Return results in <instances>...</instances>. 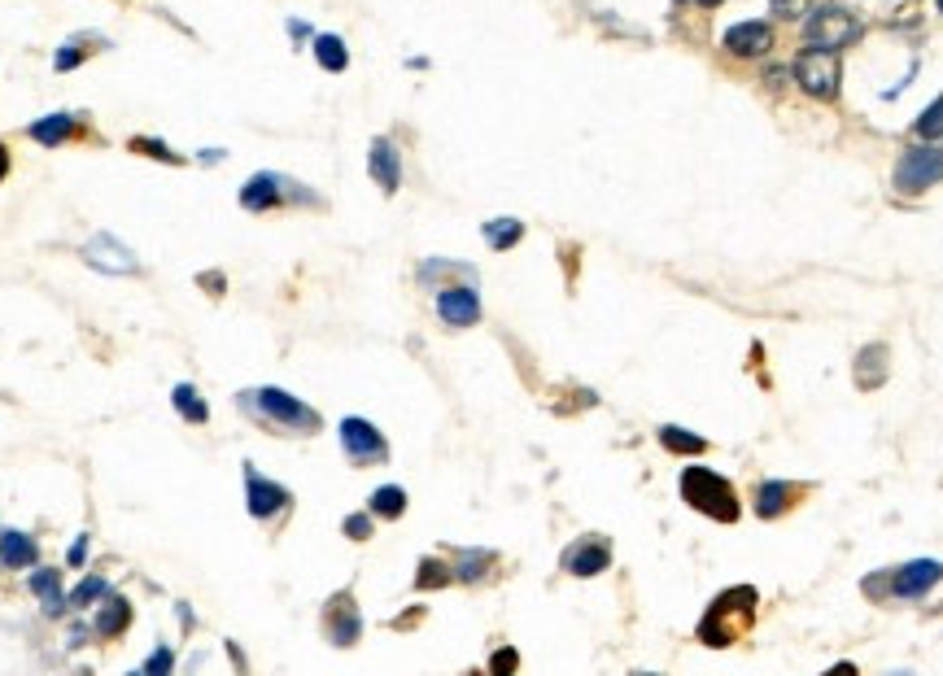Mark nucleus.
<instances>
[{
    "label": "nucleus",
    "instance_id": "obj_1",
    "mask_svg": "<svg viewBox=\"0 0 943 676\" xmlns=\"http://www.w3.org/2000/svg\"><path fill=\"white\" fill-rule=\"evenodd\" d=\"M241 410L254 424L262 428H276V432H293V437H310V432H319V410H310L302 397L284 393V389H271V384H262V389H245L241 397Z\"/></svg>",
    "mask_w": 943,
    "mask_h": 676
},
{
    "label": "nucleus",
    "instance_id": "obj_2",
    "mask_svg": "<svg viewBox=\"0 0 943 676\" xmlns=\"http://www.w3.org/2000/svg\"><path fill=\"white\" fill-rule=\"evenodd\" d=\"M751 615H756V589H751V585L725 589V594L708 607V615H703L699 642H708V646H730V642H738V637L747 633Z\"/></svg>",
    "mask_w": 943,
    "mask_h": 676
},
{
    "label": "nucleus",
    "instance_id": "obj_3",
    "mask_svg": "<svg viewBox=\"0 0 943 676\" xmlns=\"http://www.w3.org/2000/svg\"><path fill=\"white\" fill-rule=\"evenodd\" d=\"M682 498L695 506V511L721 519V524H734V519H738L734 489L725 485L716 472H708V467H686V472H682Z\"/></svg>",
    "mask_w": 943,
    "mask_h": 676
},
{
    "label": "nucleus",
    "instance_id": "obj_4",
    "mask_svg": "<svg viewBox=\"0 0 943 676\" xmlns=\"http://www.w3.org/2000/svg\"><path fill=\"white\" fill-rule=\"evenodd\" d=\"M302 201H315V197H310L297 179L276 175V171H258L254 179H245V188H241V205L249 214L276 210V205H302Z\"/></svg>",
    "mask_w": 943,
    "mask_h": 676
},
{
    "label": "nucleus",
    "instance_id": "obj_5",
    "mask_svg": "<svg viewBox=\"0 0 943 676\" xmlns=\"http://www.w3.org/2000/svg\"><path fill=\"white\" fill-rule=\"evenodd\" d=\"M795 83L804 88L808 96H817V101H830L834 92H839V53L834 48H817L808 44L804 53L795 57Z\"/></svg>",
    "mask_w": 943,
    "mask_h": 676
},
{
    "label": "nucleus",
    "instance_id": "obj_6",
    "mask_svg": "<svg viewBox=\"0 0 943 676\" xmlns=\"http://www.w3.org/2000/svg\"><path fill=\"white\" fill-rule=\"evenodd\" d=\"M856 35H861V22H856L852 9H843V5H826V9H817V14L808 18V27H804V44L834 48V53H839V48H843V44H852Z\"/></svg>",
    "mask_w": 943,
    "mask_h": 676
},
{
    "label": "nucleus",
    "instance_id": "obj_7",
    "mask_svg": "<svg viewBox=\"0 0 943 676\" xmlns=\"http://www.w3.org/2000/svg\"><path fill=\"white\" fill-rule=\"evenodd\" d=\"M943 179V149H930V144H917L900 162H895V188L917 197V192L935 188Z\"/></svg>",
    "mask_w": 943,
    "mask_h": 676
},
{
    "label": "nucleus",
    "instance_id": "obj_8",
    "mask_svg": "<svg viewBox=\"0 0 943 676\" xmlns=\"http://www.w3.org/2000/svg\"><path fill=\"white\" fill-rule=\"evenodd\" d=\"M341 450L354 467H376L389 458V441L367 419H341Z\"/></svg>",
    "mask_w": 943,
    "mask_h": 676
},
{
    "label": "nucleus",
    "instance_id": "obj_9",
    "mask_svg": "<svg viewBox=\"0 0 943 676\" xmlns=\"http://www.w3.org/2000/svg\"><path fill=\"white\" fill-rule=\"evenodd\" d=\"M437 315L446 328H472L481 319V297L472 284H450L437 293Z\"/></svg>",
    "mask_w": 943,
    "mask_h": 676
},
{
    "label": "nucleus",
    "instance_id": "obj_10",
    "mask_svg": "<svg viewBox=\"0 0 943 676\" xmlns=\"http://www.w3.org/2000/svg\"><path fill=\"white\" fill-rule=\"evenodd\" d=\"M245 502H249V515L254 519H271L276 511L289 506V489L271 485V480H262L254 467H245Z\"/></svg>",
    "mask_w": 943,
    "mask_h": 676
},
{
    "label": "nucleus",
    "instance_id": "obj_11",
    "mask_svg": "<svg viewBox=\"0 0 943 676\" xmlns=\"http://www.w3.org/2000/svg\"><path fill=\"white\" fill-rule=\"evenodd\" d=\"M943 581V563L935 559H917V563H904L900 572L891 576V594L895 598H922L930 585Z\"/></svg>",
    "mask_w": 943,
    "mask_h": 676
},
{
    "label": "nucleus",
    "instance_id": "obj_12",
    "mask_svg": "<svg viewBox=\"0 0 943 676\" xmlns=\"http://www.w3.org/2000/svg\"><path fill=\"white\" fill-rule=\"evenodd\" d=\"M83 258H88L97 271H110V275H131V271L140 267L136 253H131L127 245H118L114 236H97V240H88V245H83Z\"/></svg>",
    "mask_w": 943,
    "mask_h": 676
},
{
    "label": "nucleus",
    "instance_id": "obj_13",
    "mask_svg": "<svg viewBox=\"0 0 943 676\" xmlns=\"http://www.w3.org/2000/svg\"><path fill=\"white\" fill-rule=\"evenodd\" d=\"M367 171H372V179H376V188L380 192H398V184H402V153H398V144L393 140H372V153H367Z\"/></svg>",
    "mask_w": 943,
    "mask_h": 676
},
{
    "label": "nucleus",
    "instance_id": "obj_14",
    "mask_svg": "<svg viewBox=\"0 0 943 676\" xmlns=\"http://www.w3.org/2000/svg\"><path fill=\"white\" fill-rule=\"evenodd\" d=\"M324 629H328V637H332V646H354V642H358V633H363V620H358L350 594H337V598L328 602Z\"/></svg>",
    "mask_w": 943,
    "mask_h": 676
},
{
    "label": "nucleus",
    "instance_id": "obj_15",
    "mask_svg": "<svg viewBox=\"0 0 943 676\" xmlns=\"http://www.w3.org/2000/svg\"><path fill=\"white\" fill-rule=\"evenodd\" d=\"M607 563H612V550H607L603 537H581L577 546L564 550V567L572 576H599L607 572Z\"/></svg>",
    "mask_w": 943,
    "mask_h": 676
},
{
    "label": "nucleus",
    "instance_id": "obj_16",
    "mask_svg": "<svg viewBox=\"0 0 943 676\" xmlns=\"http://www.w3.org/2000/svg\"><path fill=\"white\" fill-rule=\"evenodd\" d=\"M725 48L734 57H760L765 48H773V27L769 22H738L725 31Z\"/></svg>",
    "mask_w": 943,
    "mask_h": 676
},
{
    "label": "nucleus",
    "instance_id": "obj_17",
    "mask_svg": "<svg viewBox=\"0 0 943 676\" xmlns=\"http://www.w3.org/2000/svg\"><path fill=\"white\" fill-rule=\"evenodd\" d=\"M35 559H40V546H35V537L27 533H0V563L5 567H14V572H22V567H31Z\"/></svg>",
    "mask_w": 943,
    "mask_h": 676
},
{
    "label": "nucleus",
    "instance_id": "obj_18",
    "mask_svg": "<svg viewBox=\"0 0 943 676\" xmlns=\"http://www.w3.org/2000/svg\"><path fill=\"white\" fill-rule=\"evenodd\" d=\"M887 345H865L861 358H856V389H878L882 380H887Z\"/></svg>",
    "mask_w": 943,
    "mask_h": 676
},
{
    "label": "nucleus",
    "instance_id": "obj_19",
    "mask_svg": "<svg viewBox=\"0 0 943 676\" xmlns=\"http://www.w3.org/2000/svg\"><path fill=\"white\" fill-rule=\"evenodd\" d=\"M27 136L35 144H44V149H57V144H66L70 136H75V114H49V118H40V123H31Z\"/></svg>",
    "mask_w": 943,
    "mask_h": 676
},
{
    "label": "nucleus",
    "instance_id": "obj_20",
    "mask_svg": "<svg viewBox=\"0 0 943 676\" xmlns=\"http://www.w3.org/2000/svg\"><path fill=\"white\" fill-rule=\"evenodd\" d=\"M31 589L44 598V611H49V615H62V611H66L70 598L62 594V576H57L53 567H40V572L31 576Z\"/></svg>",
    "mask_w": 943,
    "mask_h": 676
},
{
    "label": "nucleus",
    "instance_id": "obj_21",
    "mask_svg": "<svg viewBox=\"0 0 943 676\" xmlns=\"http://www.w3.org/2000/svg\"><path fill=\"white\" fill-rule=\"evenodd\" d=\"M131 624V602L110 598L105 607H97V637H118Z\"/></svg>",
    "mask_w": 943,
    "mask_h": 676
},
{
    "label": "nucleus",
    "instance_id": "obj_22",
    "mask_svg": "<svg viewBox=\"0 0 943 676\" xmlns=\"http://www.w3.org/2000/svg\"><path fill=\"white\" fill-rule=\"evenodd\" d=\"M315 62L324 70H332V75H341V70L350 66V53H345L341 35H315Z\"/></svg>",
    "mask_w": 943,
    "mask_h": 676
},
{
    "label": "nucleus",
    "instance_id": "obj_23",
    "mask_svg": "<svg viewBox=\"0 0 943 676\" xmlns=\"http://www.w3.org/2000/svg\"><path fill=\"white\" fill-rule=\"evenodd\" d=\"M481 236H485L489 249L503 253V249H511V245H516V240L524 236V223H520V219H489V223L481 227Z\"/></svg>",
    "mask_w": 943,
    "mask_h": 676
},
{
    "label": "nucleus",
    "instance_id": "obj_24",
    "mask_svg": "<svg viewBox=\"0 0 943 676\" xmlns=\"http://www.w3.org/2000/svg\"><path fill=\"white\" fill-rule=\"evenodd\" d=\"M171 406L179 410V415L188 419V424H206L210 419V406L197 397L193 384H175V393H171Z\"/></svg>",
    "mask_w": 943,
    "mask_h": 676
},
{
    "label": "nucleus",
    "instance_id": "obj_25",
    "mask_svg": "<svg viewBox=\"0 0 943 676\" xmlns=\"http://www.w3.org/2000/svg\"><path fill=\"white\" fill-rule=\"evenodd\" d=\"M791 493H795V489L782 485V480H773V485H760V489H756V511L765 515V519H769V515H782L786 506H791V502H786Z\"/></svg>",
    "mask_w": 943,
    "mask_h": 676
},
{
    "label": "nucleus",
    "instance_id": "obj_26",
    "mask_svg": "<svg viewBox=\"0 0 943 676\" xmlns=\"http://www.w3.org/2000/svg\"><path fill=\"white\" fill-rule=\"evenodd\" d=\"M660 445L664 450H673V454H703L708 450V441L703 437H695V432H686V428H660Z\"/></svg>",
    "mask_w": 943,
    "mask_h": 676
},
{
    "label": "nucleus",
    "instance_id": "obj_27",
    "mask_svg": "<svg viewBox=\"0 0 943 676\" xmlns=\"http://www.w3.org/2000/svg\"><path fill=\"white\" fill-rule=\"evenodd\" d=\"M402 511H407V493H402L398 485H385V489H376V493H372V515H380V519H398Z\"/></svg>",
    "mask_w": 943,
    "mask_h": 676
},
{
    "label": "nucleus",
    "instance_id": "obj_28",
    "mask_svg": "<svg viewBox=\"0 0 943 676\" xmlns=\"http://www.w3.org/2000/svg\"><path fill=\"white\" fill-rule=\"evenodd\" d=\"M489 563H494V554H489V550H463L459 563H455V576H459V581H481Z\"/></svg>",
    "mask_w": 943,
    "mask_h": 676
},
{
    "label": "nucleus",
    "instance_id": "obj_29",
    "mask_svg": "<svg viewBox=\"0 0 943 676\" xmlns=\"http://www.w3.org/2000/svg\"><path fill=\"white\" fill-rule=\"evenodd\" d=\"M110 594V581L105 576H88V581H79L75 585V594H70V607H92L97 598Z\"/></svg>",
    "mask_w": 943,
    "mask_h": 676
},
{
    "label": "nucleus",
    "instance_id": "obj_30",
    "mask_svg": "<svg viewBox=\"0 0 943 676\" xmlns=\"http://www.w3.org/2000/svg\"><path fill=\"white\" fill-rule=\"evenodd\" d=\"M913 131H917L922 140H939V136H943V96H939L935 105H926L922 118L913 123Z\"/></svg>",
    "mask_w": 943,
    "mask_h": 676
},
{
    "label": "nucleus",
    "instance_id": "obj_31",
    "mask_svg": "<svg viewBox=\"0 0 943 676\" xmlns=\"http://www.w3.org/2000/svg\"><path fill=\"white\" fill-rule=\"evenodd\" d=\"M415 585H420V589L450 585V567H441L437 559H424V563H420V576H415Z\"/></svg>",
    "mask_w": 943,
    "mask_h": 676
},
{
    "label": "nucleus",
    "instance_id": "obj_32",
    "mask_svg": "<svg viewBox=\"0 0 943 676\" xmlns=\"http://www.w3.org/2000/svg\"><path fill=\"white\" fill-rule=\"evenodd\" d=\"M88 53H92V48H83V40H70V44H62V48H57L53 66H57V70H75V66H79Z\"/></svg>",
    "mask_w": 943,
    "mask_h": 676
},
{
    "label": "nucleus",
    "instance_id": "obj_33",
    "mask_svg": "<svg viewBox=\"0 0 943 676\" xmlns=\"http://www.w3.org/2000/svg\"><path fill=\"white\" fill-rule=\"evenodd\" d=\"M175 668V650H166V646H158V650H153V655L145 659V672H153V676H158V672H171Z\"/></svg>",
    "mask_w": 943,
    "mask_h": 676
},
{
    "label": "nucleus",
    "instance_id": "obj_34",
    "mask_svg": "<svg viewBox=\"0 0 943 676\" xmlns=\"http://www.w3.org/2000/svg\"><path fill=\"white\" fill-rule=\"evenodd\" d=\"M345 537L367 541V537H372V519H367V515H350V519H345Z\"/></svg>",
    "mask_w": 943,
    "mask_h": 676
},
{
    "label": "nucleus",
    "instance_id": "obj_35",
    "mask_svg": "<svg viewBox=\"0 0 943 676\" xmlns=\"http://www.w3.org/2000/svg\"><path fill=\"white\" fill-rule=\"evenodd\" d=\"M808 0H773V14L778 18H804Z\"/></svg>",
    "mask_w": 943,
    "mask_h": 676
},
{
    "label": "nucleus",
    "instance_id": "obj_36",
    "mask_svg": "<svg viewBox=\"0 0 943 676\" xmlns=\"http://www.w3.org/2000/svg\"><path fill=\"white\" fill-rule=\"evenodd\" d=\"M83 554H88V541H75V546H70V563H83Z\"/></svg>",
    "mask_w": 943,
    "mask_h": 676
},
{
    "label": "nucleus",
    "instance_id": "obj_37",
    "mask_svg": "<svg viewBox=\"0 0 943 676\" xmlns=\"http://www.w3.org/2000/svg\"><path fill=\"white\" fill-rule=\"evenodd\" d=\"M494 668H498V672H503V668H516V655H511V650H503V655L494 659Z\"/></svg>",
    "mask_w": 943,
    "mask_h": 676
},
{
    "label": "nucleus",
    "instance_id": "obj_38",
    "mask_svg": "<svg viewBox=\"0 0 943 676\" xmlns=\"http://www.w3.org/2000/svg\"><path fill=\"white\" fill-rule=\"evenodd\" d=\"M5 171H9V149L0 144V179H5Z\"/></svg>",
    "mask_w": 943,
    "mask_h": 676
},
{
    "label": "nucleus",
    "instance_id": "obj_39",
    "mask_svg": "<svg viewBox=\"0 0 943 676\" xmlns=\"http://www.w3.org/2000/svg\"><path fill=\"white\" fill-rule=\"evenodd\" d=\"M699 5H703V9H716V5H721V0H699Z\"/></svg>",
    "mask_w": 943,
    "mask_h": 676
},
{
    "label": "nucleus",
    "instance_id": "obj_40",
    "mask_svg": "<svg viewBox=\"0 0 943 676\" xmlns=\"http://www.w3.org/2000/svg\"><path fill=\"white\" fill-rule=\"evenodd\" d=\"M939 9H943V0H939Z\"/></svg>",
    "mask_w": 943,
    "mask_h": 676
}]
</instances>
